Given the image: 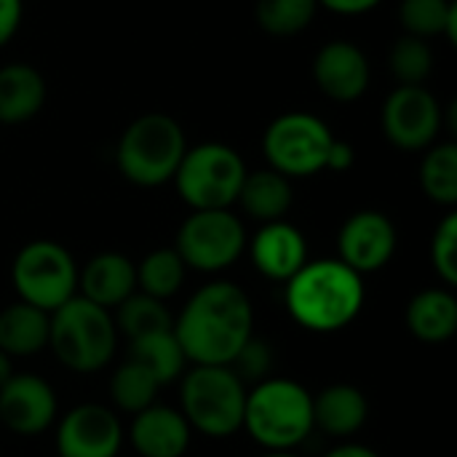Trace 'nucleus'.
Wrapping results in <instances>:
<instances>
[{"label":"nucleus","mask_w":457,"mask_h":457,"mask_svg":"<svg viewBox=\"0 0 457 457\" xmlns=\"http://www.w3.org/2000/svg\"><path fill=\"white\" fill-rule=\"evenodd\" d=\"M171 332L193 367H228L254 335L252 300L230 281H212L185 303Z\"/></svg>","instance_id":"f257e3e1"},{"label":"nucleus","mask_w":457,"mask_h":457,"mask_svg":"<svg viewBox=\"0 0 457 457\" xmlns=\"http://www.w3.org/2000/svg\"><path fill=\"white\" fill-rule=\"evenodd\" d=\"M364 308V276L340 260H308L287 281V311L308 332H340Z\"/></svg>","instance_id":"f03ea898"},{"label":"nucleus","mask_w":457,"mask_h":457,"mask_svg":"<svg viewBox=\"0 0 457 457\" xmlns=\"http://www.w3.org/2000/svg\"><path fill=\"white\" fill-rule=\"evenodd\" d=\"M244 428L268 453H292L313 431V396L295 380L268 378L246 391Z\"/></svg>","instance_id":"7ed1b4c3"},{"label":"nucleus","mask_w":457,"mask_h":457,"mask_svg":"<svg viewBox=\"0 0 457 457\" xmlns=\"http://www.w3.org/2000/svg\"><path fill=\"white\" fill-rule=\"evenodd\" d=\"M187 150L182 126L166 112L134 118L118 139L115 161L120 174L137 187H161L174 179Z\"/></svg>","instance_id":"20e7f679"},{"label":"nucleus","mask_w":457,"mask_h":457,"mask_svg":"<svg viewBox=\"0 0 457 457\" xmlns=\"http://www.w3.org/2000/svg\"><path fill=\"white\" fill-rule=\"evenodd\" d=\"M48 345L59 364L78 375L104 370L118 345V329L110 311L75 295L51 313Z\"/></svg>","instance_id":"39448f33"},{"label":"nucleus","mask_w":457,"mask_h":457,"mask_svg":"<svg viewBox=\"0 0 457 457\" xmlns=\"http://www.w3.org/2000/svg\"><path fill=\"white\" fill-rule=\"evenodd\" d=\"M246 391L230 367H193L182 375L179 412L193 431L209 439H228L244 428Z\"/></svg>","instance_id":"423d86ee"},{"label":"nucleus","mask_w":457,"mask_h":457,"mask_svg":"<svg viewBox=\"0 0 457 457\" xmlns=\"http://www.w3.org/2000/svg\"><path fill=\"white\" fill-rule=\"evenodd\" d=\"M244 158L222 142H201L187 145L179 169L174 174V185L179 198L193 209H230L238 201V190L246 177Z\"/></svg>","instance_id":"0eeeda50"},{"label":"nucleus","mask_w":457,"mask_h":457,"mask_svg":"<svg viewBox=\"0 0 457 457\" xmlns=\"http://www.w3.org/2000/svg\"><path fill=\"white\" fill-rule=\"evenodd\" d=\"M335 142L332 129L313 112H284L270 120L262 134V153L273 171L287 179L313 177L327 169Z\"/></svg>","instance_id":"6e6552de"},{"label":"nucleus","mask_w":457,"mask_h":457,"mask_svg":"<svg viewBox=\"0 0 457 457\" xmlns=\"http://www.w3.org/2000/svg\"><path fill=\"white\" fill-rule=\"evenodd\" d=\"M11 281L21 303L54 313L78 295V265L62 244L40 238L19 249L11 265Z\"/></svg>","instance_id":"1a4fd4ad"},{"label":"nucleus","mask_w":457,"mask_h":457,"mask_svg":"<svg viewBox=\"0 0 457 457\" xmlns=\"http://www.w3.org/2000/svg\"><path fill=\"white\" fill-rule=\"evenodd\" d=\"M246 249L244 222L230 209H201L179 225L174 252L185 268L220 273L238 262Z\"/></svg>","instance_id":"9d476101"},{"label":"nucleus","mask_w":457,"mask_h":457,"mask_svg":"<svg viewBox=\"0 0 457 457\" xmlns=\"http://www.w3.org/2000/svg\"><path fill=\"white\" fill-rule=\"evenodd\" d=\"M380 126L394 147L404 153H423L439 139L445 112L426 86H396L383 102Z\"/></svg>","instance_id":"9b49d317"},{"label":"nucleus","mask_w":457,"mask_h":457,"mask_svg":"<svg viewBox=\"0 0 457 457\" xmlns=\"http://www.w3.org/2000/svg\"><path fill=\"white\" fill-rule=\"evenodd\" d=\"M396 225L391 217L375 209H361L351 214L337 233L340 262H345L359 276L386 268L396 252Z\"/></svg>","instance_id":"f8f14e48"},{"label":"nucleus","mask_w":457,"mask_h":457,"mask_svg":"<svg viewBox=\"0 0 457 457\" xmlns=\"http://www.w3.org/2000/svg\"><path fill=\"white\" fill-rule=\"evenodd\" d=\"M123 426L110 407L78 404L56 426L59 457H118Z\"/></svg>","instance_id":"ddd939ff"},{"label":"nucleus","mask_w":457,"mask_h":457,"mask_svg":"<svg viewBox=\"0 0 457 457\" xmlns=\"http://www.w3.org/2000/svg\"><path fill=\"white\" fill-rule=\"evenodd\" d=\"M54 388L37 375H11L0 388V423L19 436H37L56 420Z\"/></svg>","instance_id":"4468645a"},{"label":"nucleus","mask_w":457,"mask_h":457,"mask_svg":"<svg viewBox=\"0 0 457 457\" xmlns=\"http://www.w3.org/2000/svg\"><path fill=\"white\" fill-rule=\"evenodd\" d=\"M313 80L332 102L351 104L370 88V59L351 40H329L313 56Z\"/></svg>","instance_id":"2eb2a0df"},{"label":"nucleus","mask_w":457,"mask_h":457,"mask_svg":"<svg viewBox=\"0 0 457 457\" xmlns=\"http://www.w3.org/2000/svg\"><path fill=\"white\" fill-rule=\"evenodd\" d=\"M246 246H249V257L257 273H262L270 281L287 284L308 262L305 236L284 220L265 222L254 233V238L246 241Z\"/></svg>","instance_id":"dca6fc26"},{"label":"nucleus","mask_w":457,"mask_h":457,"mask_svg":"<svg viewBox=\"0 0 457 457\" xmlns=\"http://www.w3.org/2000/svg\"><path fill=\"white\" fill-rule=\"evenodd\" d=\"M193 428L179 410L153 404L134 415L129 439L139 457H182L190 447Z\"/></svg>","instance_id":"f3484780"},{"label":"nucleus","mask_w":457,"mask_h":457,"mask_svg":"<svg viewBox=\"0 0 457 457\" xmlns=\"http://www.w3.org/2000/svg\"><path fill=\"white\" fill-rule=\"evenodd\" d=\"M134 292L137 265L120 252H102L78 270V295L110 313Z\"/></svg>","instance_id":"a211bd4d"},{"label":"nucleus","mask_w":457,"mask_h":457,"mask_svg":"<svg viewBox=\"0 0 457 457\" xmlns=\"http://www.w3.org/2000/svg\"><path fill=\"white\" fill-rule=\"evenodd\" d=\"M43 75L24 62L0 67V126H19L32 120L46 104Z\"/></svg>","instance_id":"6ab92c4d"},{"label":"nucleus","mask_w":457,"mask_h":457,"mask_svg":"<svg viewBox=\"0 0 457 457\" xmlns=\"http://www.w3.org/2000/svg\"><path fill=\"white\" fill-rule=\"evenodd\" d=\"M367 415L370 402L356 386L335 383L313 396V428H321L329 436H353L367 423Z\"/></svg>","instance_id":"aec40b11"},{"label":"nucleus","mask_w":457,"mask_h":457,"mask_svg":"<svg viewBox=\"0 0 457 457\" xmlns=\"http://www.w3.org/2000/svg\"><path fill=\"white\" fill-rule=\"evenodd\" d=\"M292 201H295L292 179H287L284 174H278L268 166L260 171H246L236 204L252 220H260L265 225V222L284 220L287 212L292 209Z\"/></svg>","instance_id":"412c9836"},{"label":"nucleus","mask_w":457,"mask_h":457,"mask_svg":"<svg viewBox=\"0 0 457 457\" xmlns=\"http://www.w3.org/2000/svg\"><path fill=\"white\" fill-rule=\"evenodd\" d=\"M48 329L51 313L21 300L11 303L0 311V351L11 359L35 356L48 348Z\"/></svg>","instance_id":"4be33fe9"},{"label":"nucleus","mask_w":457,"mask_h":457,"mask_svg":"<svg viewBox=\"0 0 457 457\" xmlns=\"http://www.w3.org/2000/svg\"><path fill=\"white\" fill-rule=\"evenodd\" d=\"M407 329L423 343H445L457 332V300L450 289L418 292L404 313Z\"/></svg>","instance_id":"5701e85b"},{"label":"nucleus","mask_w":457,"mask_h":457,"mask_svg":"<svg viewBox=\"0 0 457 457\" xmlns=\"http://www.w3.org/2000/svg\"><path fill=\"white\" fill-rule=\"evenodd\" d=\"M129 359L137 361L139 367H145L158 380V386H169V383L179 380V375H185V364H187L171 329L129 340Z\"/></svg>","instance_id":"b1692460"},{"label":"nucleus","mask_w":457,"mask_h":457,"mask_svg":"<svg viewBox=\"0 0 457 457\" xmlns=\"http://www.w3.org/2000/svg\"><path fill=\"white\" fill-rule=\"evenodd\" d=\"M399 19L404 35L415 37H447L457 43V5L453 0H402Z\"/></svg>","instance_id":"393cba45"},{"label":"nucleus","mask_w":457,"mask_h":457,"mask_svg":"<svg viewBox=\"0 0 457 457\" xmlns=\"http://www.w3.org/2000/svg\"><path fill=\"white\" fill-rule=\"evenodd\" d=\"M420 187L423 193L439 204L453 209L457 204V145L455 142H434L426 150L420 163Z\"/></svg>","instance_id":"a878e982"},{"label":"nucleus","mask_w":457,"mask_h":457,"mask_svg":"<svg viewBox=\"0 0 457 457\" xmlns=\"http://www.w3.org/2000/svg\"><path fill=\"white\" fill-rule=\"evenodd\" d=\"M185 262L171 249H153L139 265H137V292L150 295L155 300H169L179 292L185 281Z\"/></svg>","instance_id":"bb28decb"},{"label":"nucleus","mask_w":457,"mask_h":457,"mask_svg":"<svg viewBox=\"0 0 457 457\" xmlns=\"http://www.w3.org/2000/svg\"><path fill=\"white\" fill-rule=\"evenodd\" d=\"M112 319H115V329L123 332L129 340L174 327V319H171L166 303L155 300L150 295H142V292H134L131 297H126L112 311Z\"/></svg>","instance_id":"cd10ccee"},{"label":"nucleus","mask_w":457,"mask_h":457,"mask_svg":"<svg viewBox=\"0 0 457 457\" xmlns=\"http://www.w3.org/2000/svg\"><path fill=\"white\" fill-rule=\"evenodd\" d=\"M158 388H161L158 380L131 359H126L110 378V399L120 412H129V415H137L153 407Z\"/></svg>","instance_id":"c85d7f7f"},{"label":"nucleus","mask_w":457,"mask_h":457,"mask_svg":"<svg viewBox=\"0 0 457 457\" xmlns=\"http://www.w3.org/2000/svg\"><path fill=\"white\" fill-rule=\"evenodd\" d=\"M316 0H257L254 19L273 37H292L311 27L316 19Z\"/></svg>","instance_id":"c756f323"},{"label":"nucleus","mask_w":457,"mask_h":457,"mask_svg":"<svg viewBox=\"0 0 457 457\" xmlns=\"http://www.w3.org/2000/svg\"><path fill=\"white\" fill-rule=\"evenodd\" d=\"M388 70L399 86H423L434 70V51L428 40L402 35L388 51Z\"/></svg>","instance_id":"7c9ffc66"},{"label":"nucleus","mask_w":457,"mask_h":457,"mask_svg":"<svg viewBox=\"0 0 457 457\" xmlns=\"http://www.w3.org/2000/svg\"><path fill=\"white\" fill-rule=\"evenodd\" d=\"M431 265L445 287L457 284V214L450 212L431 236Z\"/></svg>","instance_id":"2f4dec72"},{"label":"nucleus","mask_w":457,"mask_h":457,"mask_svg":"<svg viewBox=\"0 0 457 457\" xmlns=\"http://www.w3.org/2000/svg\"><path fill=\"white\" fill-rule=\"evenodd\" d=\"M236 378L244 383V386H257L262 380L270 378V370H273V351L268 343H262L260 337H249L244 343V348L233 356V361L228 364Z\"/></svg>","instance_id":"473e14b6"},{"label":"nucleus","mask_w":457,"mask_h":457,"mask_svg":"<svg viewBox=\"0 0 457 457\" xmlns=\"http://www.w3.org/2000/svg\"><path fill=\"white\" fill-rule=\"evenodd\" d=\"M24 16V0H0V46L13 40Z\"/></svg>","instance_id":"72a5a7b5"},{"label":"nucleus","mask_w":457,"mask_h":457,"mask_svg":"<svg viewBox=\"0 0 457 457\" xmlns=\"http://www.w3.org/2000/svg\"><path fill=\"white\" fill-rule=\"evenodd\" d=\"M319 8H329L332 13L340 16H361L372 8H378L383 0H316Z\"/></svg>","instance_id":"f704fd0d"},{"label":"nucleus","mask_w":457,"mask_h":457,"mask_svg":"<svg viewBox=\"0 0 457 457\" xmlns=\"http://www.w3.org/2000/svg\"><path fill=\"white\" fill-rule=\"evenodd\" d=\"M353 161H356L353 145H348L345 139H337L335 137V142L329 147V155H327V169L329 171H348L353 166Z\"/></svg>","instance_id":"c9c22d12"},{"label":"nucleus","mask_w":457,"mask_h":457,"mask_svg":"<svg viewBox=\"0 0 457 457\" xmlns=\"http://www.w3.org/2000/svg\"><path fill=\"white\" fill-rule=\"evenodd\" d=\"M324 457H380L375 450L364 447V445H340L335 450H329Z\"/></svg>","instance_id":"e433bc0d"},{"label":"nucleus","mask_w":457,"mask_h":457,"mask_svg":"<svg viewBox=\"0 0 457 457\" xmlns=\"http://www.w3.org/2000/svg\"><path fill=\"white\" fill-rule=\"evenodd\" d=\"M11 375H13V359L0 351V388L11 380Z\"/></svg>","instance_id":"4c0bfd02"},{"label":"nucleus","mask_w":457,"mask_h":457,"mask_svg":"<svg viewBox=\"0 0 457 457\" xmlns=\"http://www.w3.org/2000/svg\"><path fill=\"white\" fill-rule=\"evenodd\" d=\"M262 457H300V455H295V453H265Z\"/></svg>","instance_id":"58836bf2"}]
</instances>
